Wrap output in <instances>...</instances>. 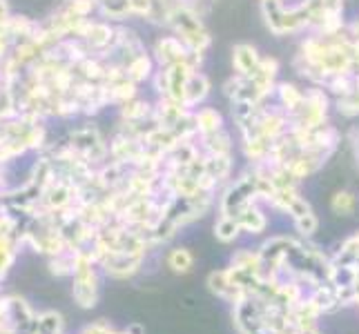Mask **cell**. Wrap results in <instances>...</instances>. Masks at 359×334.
<instances>
[{"instance_id": "1", "label": "cell", "mask_w": 359, "mask_h": 334, "mask_svg": "<svg viewBox=\"0 0 359 334\" xmlns=\"http://www.w3.org/2000/svg\"><path fill=\"white\" fill-rule=\"evenodd\" d=\"M168 27L172 29V34L179 36L181 43L188 47L190 52L199 56H205L210 45H212V36H210L205 22L201 20V14L196 9L175 5L170 11Z\"/></svg>"}, {"instance_id": "2", "label": "cell", "mask_w": 359, "mask_h": 334, "mask_svg": "<svg viewBox=\"0 0 359 334\" xmlns=\"http://www.w3.org/2000/svg\"><path fill=\"white\" fill-rule=\"evenodd\" d=\"M152 56H154L158 67L185 63V60H192V63H201L203 65V58H205V56L190 52V49L181 43L179 36H175V34H168V36H161V39H156V43L152 47Z\"/></svg>"}, {"instance_id": "3", "label": "cell", "mask_w": 359, "mask_h": 334, "mask_svg": "<svg viewBox=\"0 0 359 334\" xmlns=\"http://www.w3.org/2000/svg\"><path fill=\"white\" fill-rule=\"evenodd\" d=\"M262 58L259 49L250 43H237L232 47V69L237 76L252 78L262 67Z\"/></svg>"}, {"instance_id": "4", "label": "cell", "mask_w": 359, "mask_h": 334, "mask_svg": "<svg viewBox=\"0 0 359 334\" xmlns=\"http://www.w3.org/2000/svg\"><path fill=\"white\" fill-rule=\"evenodd\" d=\"M304 98H306V88H302V85H297L292 81H279L272 101L286 111L288 116H292L297 114V109L304 105Z\"/></svg>"}, {"instance_id": "5", "label": "cell", "mask_w": 359, "mask_h": 334, "mask_svg": "<svg viewBox=\"0 0 359 334\" xmlns=\"http://www.w3.org/2000/svg\"><path fill=\"white\" fill-rule=\"evenodd\" d=\"M212 92V81L208 78V74H203L201 69L194 71L190 81H188V88H185V96H183V105L196 109L205 103V98Z\"/></svg>"}, {"instance_id": "6", "label": "cell", "mask_w": 359, "mask_h": 334, "mask_svg": "<svg viewBox=\"0 0 359 334\" xmlns=\"http://www.w3.org/2000/svg\"><path fill=\"white\" fill-rule=\"evenodd\" d=\"M192 120H194V127L199 136H210V134L226 127L224 114H221L217 107H210V105H201V107L192 109Z\"/></svg>"}, {"instance_id": "7", "label": "cell", "mask_w": 359, "mask_h": 334, "mask_svg": "<svg viewBox=\"0 0 359 334\" xmlns=\"http://www.w3.org/2000/svg\"><path fill=\"white\" fill-rule=\"evenodd\" d=\"M199 147L208 156H232L234 143H232V136H230L228 127H224L210 136H199Z\"/></svg>"}, {"instance_id": "8", "label": "cell", "mask_w": 359, "mask_h": 334, "mask_svg": "<svg viewBox=\"0 0 359 334\" xmlns=\"http://www.w3.org/2000/svg\"><path fill=\"white\" fill-rule=\"evenodd\" d=\"M234 218L239 221V225H241L243 232H250V234H262L266 230V225H268V218L264 216L262 209L257 207V201L243 205L241 212Z\"/></svg>"}, {"instance_id": "9", "label": "cell", "mask_w": 359, "mask_h": 334, "mask_svg": "<svg viewBox=\"0 0 359 334\" xmlns=\"http://www.w3.org/2000/svg\"><path fill=\"white\" fill-rule=\"evenodd\" d=\"M239 232H241V225H239V221L234 216L221 214V218L215 223V237L221 243H232L234 239L239 237Z\"/></svg>"}, {"instance_id": "10", "label": "cell", "mask_w": 359, "mask_h": 334, "mask_svg": "<svg viewBox=\"0 0 359 334\" xmlns=\"http://www.w3.org/2000/svg\"><path fill=\"white\" fill-rule=\"evenodd\" d=\"M168 265L172 272H177V274H188L194 265V256L190 250H185V247H175V250L168 254Z\"/></svg>"}, {"instance_id": "11", "label": "cell", "mask_w": 359, "mask_h": 334, "mask_svg": "<svg viewBox=\"0 0 359 334\" xmlns=\"http://www.w3.org/2000/svg\"><path fill=\"white\" fill-rule=\"evenodd\" d=\"M355 207H357V199H355V194L348 192V190H339L332 194V199H330V209L335 214L339 216H351L355 212Z\"/></svg>"}, {"instance_id": "12", "label": "cell", "mask_w": 359, "mask_h": 334, "mask_svg": "<svg viewBox=\"0 0 359 334\" xmlns=\"http://www.w3.org/2000/svg\"><path fill=\"white\" fill-rule=\"evenodd\" d=\"M332 105L337 107V114H341L344 118H357L359 116V90L332 98Z\"/></svg>"}, {"instance_id": "13", "label": "cell", "mask_w": 359, "mask_h": 334, "mask_svg": "<svg viewBox=\"0 0 359 334\" xmlns=\"http://www.w3.org/2000/svg\"><path fill=\"white\" fill-rule=\"evenodd\" d=\"M294 228H297V232L302 234V237L311 239L313 234L319 230V218L313 212H308V214H304L299 218H294Z\"/></svg>"}, {"instance_id": "14", "label": "cell", "mask_w": 359, "mask_h": 334, "mask_svg": "<svg viewBox=\"0 0 359 334\" xmlns=\"http://www.w3.org/2000/svg\"><path fill=\"white\" fill-rule=\"evenodd\" d=\"M341 256H346V258H359V232L344 243Z\"/></svg>"}, {"instance_id": "15", "label": "cell", "mask_w": 359, "mask_h": 334, "mask_svg": "<svg viewBox=\"0 0 359 334\" xmlns=\"http://www.w3.org/2000/svg\"><path fill=\"white\" fill-rule=\"evenodd\" d=\"M259 3H266V0H259Z\"/></svg>"}]
</instances>
